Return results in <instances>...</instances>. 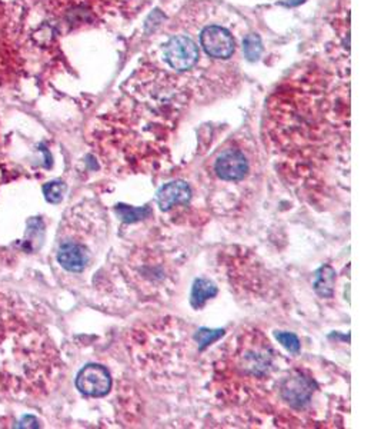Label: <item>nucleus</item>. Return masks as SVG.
Masks as SVG:
<instances>
[{
	"mask_svg": "<svg viewBox=\"0 0 381 429\" xmlns=\"http://www.w3.org/2000/svg\"><path fill=\"white\" fill-rule=\"evenodd\" d=\"M249 160L240 149H224L215 160V174L224 182H239L249 174Z\"/></svg>",
	"mask_w": 381,
	"mask_h": 429,
	"instance_id": "obj_5",
	"label": "nucleus"
},
{
	"mask_svg": "<svg viewBox=\"0 0 381 429\" xmlns=\"http://www.w3.org/2000/svg\"><path fill=\"white\" fill-rule=\"evenodd\" d=\"M274 349L258 331L243 333L233 351V370L249 382L261 384L273 370Z\"/></svg>",
	"mask_w": 381,
	"mask_h": 429,
	"instance_id": "obj_1",
	"label": "nucleus"
},
{
	"mask_svg": "<svg viewBox=\"0 0 381 429\" xmlns=\"http://www.w3.org/2000/svg\"><path fill=\"white\" fill-rule=\"evenodd\" d=\"M243 49H244V54L249 61H257L260 54H261V50H263V46H261V40L257 35H249L246 39H244V43H243Z\"/></svg>",
	"mask_w": 381,
	"mask_h": 429,
	"instance_id": "obj_14",
	"label": "nucleus"
},
{
	"mask_svg": "<svg viewBox=\"0 0 381 429\" xmlns=\"http://www.w3.org/2000/svg\"><path fill=\"white\" fill-rule=\"evenodd\" d=\"M313 391L314 382L302 374L284 378L280 386L281 399L293 409H302L309 405Z\"/></svg>",
	"mask_w": 381,
	"mask_h": 429,
	"instance_id": "obj_6",
	"label": "nucleus"
},
{
	"mask_svg": "<svg viewBox=\"0 0 381 429\" xmlns=\"http://www.w3.org/2000/svg\"><path fill=\"white\" fill-rule=\"evenodd\" d=\"M192 199V189L186 182L174 181L162 186L157 192V204L162 211L167 212L174 206L186 205Z\"/></svg>",
	"mask_w": 381,
	"mask_h": 429,
	"instance_id": "obj_8",
	"label": "nucleus"
},
{
	"mask_svg": "<svg viewBox=\"0 0 381 429\" xmlns=\"http://www.w3.org/2000/svg\"><path fill=\"white\" fill-rule=\"evenodd\" d=\"M76 386L86 396L102 398L109 393L111 388V378L104 366L91 363L86 365L77 374Z\"/></svg>",
	"mask_w": 381,
	"mask_h": 429,
	"instance_id": "obj_4",
	"label": "nucleus"
},
{
	"mask_svg": "<svg viewBox=\"0 0 381 429\" xmlns=\"http://www.w3.org/2000/svg\"><path fill=\"white\" fill-rule=\"evenodd\" d=\"M200 43L206 53L215 59H228L234 53L233 36L221 26H209L200 35Z\"/></svg>",
	"mask_w": 381,
	"mask_h": 429,
	"instance_id": "obj_7",
	"label": "nucleus"
},
{
	"mask_svg": "<svg viewBox=\"0 0 381 429\" xmlns=\"http://www.w3.org/2000/svg\"><path fill=\"white\" fill-rule=\"evenodd\" d=\"M116 212L123 222H127V223L139 222V220L152 215V209L149 206L133 208V206H127V205H123V204L116 206Z\"/></svg>",
	"mask_w": 381,
	"mask_h": 429,
	"instance_id": "obj_11",
	"label": "nucleus"
},
{
	"mask_svg": "<svg viewBox=\"0 0 381 429\" xmlns=\"http://www.w3.org/2000/svg\"><path fill=\"white\" fill-rule=\"evenodd\" d=\"M223 329H200L197 333H196V340L199 342V348L200 349H204L206 347L212 345L213 342H216L219 338L223 336Z\"/></svg>",
	"mask_w": 381,
	"mask_h": 429,
	"instance_id": "obj_15",
	"label": "nucleus"
},
{
	"mask_svg": "<svg viewBox=\"0 0 381 429\" xmlns=\"http://www.w3.org/2000/svg\"><path fill=\"white\" fill-rule=\"evenodd\" d=\"M276 339L281 345L293 355H297L300 352V339L290 332H276Z\"/></svg>",
	"mask_w": 381,
	"mask_h": 429,
	"instance_id": "obj_13",
	"label": "nucleus"
},
{
	"mask_svg": "<svg viewBox=\"0 0 381 429\" xmlns=\"http://www.w3.org/2000/svg\"><path fill=\"white\" fill-rule=\"evenodd\" d=\"M63 234L65 236L59 241L57 262L68 272L80 273L92 262V241H87L89 235H80L75 229L63 231Z\"/></svg>",
	"mask_w": 381,
	"mask_h": 429,
	"instance_id": "obj_2",
	"label": "nucleus"
},
{
	"mask_svg": "<svg viewBox=\"0 0 381 429\" xmlns=\"http://www.w3.org/2000/svg\"><path fill=\"white\" fill-rule=\"evenodd\" d=\"M199 47L187 36H174L164 47L166 62L178 72L192 69L199 61Z\"/></svg>",
	"mask_w": 381,
	"mask_h": 429,
	"instance_id": "obj_3",
	"label": "nucleus"
},
{
	"mask_svg": "<svg viewBox=\"0 0 381 429\" xmlns=\"http://www.w3.org/2000/svg\"><path fill=\"white\" fill-rule=\"evenodd\" d=\"M66 192V185L63 182H50L43 188V193L47 202L61 204Z\"/></svg>",
	"mask_w": 381,
	"mask_h": 429,
	"instance_id": "obj_12",
	"label": "nucleus"
},
{
	"mask_svg": "<svg viewBox=\"0 0 381 429\" xmlns=\"http://www.w3.org/2000/svg\"><path fill=\"white\" fill-rule=\"evenodd\" d=\"M336 285V272L332 266H321L314 276V291L321 298H333Z\"/></svg>",
	"mask_w": 381,
	"mask_h": 429,
	"instance_id": "obj_10",
	"label": "nucleus"
},
{
	"mask_svg": "<svg viewBox=\"0 0 381 429\" xmlns=\"http://www.w3.org/2000/svg\"><path fill=\"white\" fill-rule=\"evenodd\" d=\"M216 295H217V286L206 278H200L196 279L193 285L190 303L194 309H201L209 299L215 298Z\"/></svg>",
	"mask_w": 381,
	"mask_h": 429,
	"instance_id": "obj_9",
	"label": "nucleus"
}]
</instances>
